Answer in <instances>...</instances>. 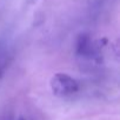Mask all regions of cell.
I'll return each instance as SVG.
<instances>
[{"instance_id":"6da1fadb","label":"cell","mask_w":120,"mask_h":120,"mask_svg":"<svg viewBox=\"0 0 120 120\" xmlns=\"http://www.w3.org/2000/svg\"><path fill=\"white\" fill-rule=\"evenodd\" d=\"M104 46L101 40L93 39L88 33H81L75 41V55L81 63L97 66L102 63Z\"/></svg>"},{"instance_id":"7a4b0ae2","label":"cell","mask_w":120,"mask_h":120,"mask_svg":"<svg viewBox=\"0 0 120 120\" xmlns=\"http://www.w3.org/2000/svg\"><path fill=\"white\" fill-rule=\"evenodd\" d=\"M49 87L54 95L59 98H67L80 91V82L67 73L59 72L51 78Z\"/></svg>"},{"instance_id":"3957f363","label":"cell","mask_w":120,"mask_h":120,"mask_svg":"<svg viewBox=\"0 0 120 120\" xmlns=\"http://www.w3.org/2000/svg\"><path fill=\"white\" fill-rule=\"evenodd\" d=\"M10 58V48L5 40H0V80H1L4 72L8 65Z\"/></svg>"},{"instance_id":"277c9868","label":"cell","mask_w":120,"mask_h":120,"mask_svg":"<svg viewBox=\"0 0 120 120\" xmlns=\"http://www.w3.org/2000/svg\"><path fill=\"white\" fill-rule=\"evenodd\" d=\"M108 0H88V11L91 17H97L99 15L100 11L105 6V4Z\"/></svg>"},{"instance_id":"5b68a950","label":"cell","mask_w":120,"mask_h":120,"mask_svg":"<svg viewBox=\"0 0 120 120\" xmlns=\"http://www.w3.org/2000/svg\"><path fill=\"white\" fill-rule=\"evenodd\" d=\"M0 120H12V116H11V114H5L0 118Z\"/></svg>"},{"instance_id":"8992f818","label":"cell","mask_w":120,"mask_h":120,"mask_svg":"<svg viewBox=\"0 0 120 120\" xmlns=\"http://www.w3.org/2000/svg\"><path fill=\"white\" fill-rule=\"evenodd\" d=\"M18 120H26V119H25L24 116H19V119H18Z\"/></svg>"}]
</instances>
